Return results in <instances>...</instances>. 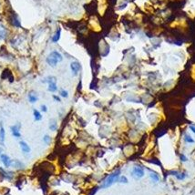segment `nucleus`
<instances>
[{"label": "nucleus", "mask_w": 195, "mask_h": 195, "mask_svg": "<svg viewBox=\"0 0 195 195\" xmlns=\"http://www.w3.org/2000/svg\"><path fill=\"white\" fill-rule=\"evenodd\" d=\"M120 174V170H117L114 172H112L111 174H110L107 178H105V180L102 182L100 188L101 189H107L109 187H110L112 184H114L116 182H118L119 177Z\"/></svg>", "instance_id": "1"}, {"label": "nucleus", "mask_w": 195, "mask_h": 195, "mask_svg": "<svg viewBox=\"0 0 195 195\" xmlns=\"http://www.w3.org/2000/svg\"><path fill=\"white\" fill-rule=\"evenodd\" d=\"M63 60V57L62 55L57 52V51H52L48 57H47L46 61L47 63L50 66V67H56L57 65V63L61 62Z\"/></svg>", "instance_id": "2"}, {"label": "nucleus", "mask_w": 195, "mask_h": 195, "mask_svg": "<svg viewBox=\"0 0 195 195\" xmlns=\"http://www.w3.org/2000/svg\"><path fill=\"white\" fill-rule=\"evenodd\" d=\"M145 172H144V169L142 166L141 165H135L132 169V172H131V175L133 178L139 180V179H141L143 176H144Z\"/></svg>", "instance_id": "3"}, {"label": "nucleus", "mask_w": 195, "mask_h": 195, "mask_svg": "<svg viewBox=\"0 0 195 195\" xmlns=\"http://www.w3.org/2000/svg\"><path fill=\"white\" fill-rule=\"evenodd\" d=\"M45 82H47L48 84V91L49 92H56L57 90V78L55 77H48Z\"/></svg>", "instance_id": "4"}, {"label": "nucleus", "mask_w": 195, "mask_h": 195, "mask_svg": "<svg viewBox=\"0 0 195 195\" xmlns=\"http://www.w3.org/2000/svg\"><path fill=\"white\" fill-rule=\"evenodd\" d=\"M70 69H71L73 75H74V76H77V75L78 74V72L80 71V69H81V66H80L79 62H78V61H73V62L70 64Z\"/></svg>", "instance_id": "5"}, {"label": "nucleus", "mask_w": 195, "mask_h": 195, "mask_svg": "<svg viewBox=\"0 0 195 195\" xmlns=\"http://www.w3.org/2000/svg\"><path fill=\"white\" fill-rule=\"evenodd\" d=\"M20 128L21 125L20 124H16L14 126H11L10 130L12 132V135L16 138H20L21 137V132H20Z\"/></svg>", "instance_id": "6"}, {"label": "nucleus", "mask_w": 195, "mask_h": 195, "mask_svg": "<svg viewBox=\"0 0 195 195\" xmlns=\"http://www.w3.org/2000/svg\"><path fill=\"white\" fill-rule=\"evenodd\" d=\"M0 160L2 162V163L5 165V167L8 168L12 165V160L9 158V156H7L6 154H1L0 155Z\"/></svg>", "instance_id": "7"}, {"label": "nucleus", "mask_w": 195, "mask_h": 195, "mask_svg": "<svg viewBox=\"0 0 195 195\" xmlns=\"http://www.w3.org/2000/svg\"><path fill=\"white\" fill-rule=\"evenodd\" d=\"M19 146H20V149H21L22 152L25 153V154H27V153H29L31 151V149H30L29 145L24 141H21L19 142Z\"/></svg>", "instance_id": "8"}, {"label": "nucleus", "mask_w": 195, "mask_h": 195, "mask_svg": "<svg viewBox=\"0 0 195 195\" xmlns=\"http://www.w3.org/2000/svg\"><path fill=\"white\" fill-rule=\"evenodd\" d=\"M170 174L174 175V176H175L178 180H180V181H183V180H184V179L187 177V174H186L185 172H176V171L171 172Z\"/></svg>", "instance_id": "9"}, {"label": "nucleus", "mask_w": 195, "mask_h": 195, "mask_svg": "<svg viewBox=\"0 0 195 195\" xmlns=\"http://www.w3.org/2000/svg\"><path fill=\"white\" fill-rule=\"evenodd\" d=\"M10 21H11V24L15 26H20V21L17 17V16L16 14H12L11 16H10Z\"/></svg>", "instance_id": "10"}, {"label": "nucleus", "mask_w": 195, "mask_h": 195, "mask_svg": "<svg viewBox=\"0 0 195 195\" xmlns=\"http://www.w3.org/2000/svg\"><path fill=\"white\" fill-rule=\"evenodd\" d=\"M5 140V129L1 123V125H0V144L1 145H4Z\"/></svg>", "instance_id": "11"}, {"label": "nucleus", "mask_w": 195, "mask_h": 195, "mask_svg": "<svg viewBox=\"0 0 195 195\" xmlns=\"http://www.w3.org/2000/svg\"><path fill=\"white\" fill-rule=\"evenodd\" d=\"M37 99H38L37 96L33 91L30 92V93L28 94V100H29L30 103H35V102L37 101Z\"/></svg>", "instance_id": "12"}, {"label": "nucleus", "mask_w": 195, "mask_h": 195, "mask_svg": "<svg viewBox=\"0 0 195 195\" xmlns=\"http://www.w3.org/2000/svg\"><path fill=\"white\" fill-rule=\"evenodd\" d=\"M60 34H61V29L58 28V29L57 30L56 34L52 37V41H53L54 43H56V42H57V41L59 40V38H60Z\"/></svg>", "instance_id": "13"}, {"label": "nucleus", "mask_w": 195, "mask_h": 195, "mask_svg": "<svg viewBox=\"0 0 195 195\" xmlns=\"http://www.w3.org/2000/svg\"><path fill=\"white\" fill-rule=\"evenodd\" d=\"M33 115H34V118H35V120H36V121H39V120H42V115H41V113H40L39 110H34Z\"/></svg>", "instance_id": "14"}, {"label": "nucleus", "mask_w": 195, "mask_h": 195, "mask_svg": "<svg viewBox=\"0 0 195 195\" xmlns=\"http://www.w3.org/2000/svg\"><path fill=\"white\" fill-rule=\"evenodd\" d=\"M150 177H151V179L152 180V182H154V183H158V182L160 181L159 175H158L156 172H151L150 173Z\"/></svg>", "instance_id": "15"}, {"label": "nucleus", "mask_w": 195, "mask_h": 195, "mask_svg": "<svg viewBox=\"0 0 195 195\" xmlns=\"http://www.w3.org/2000/svg\"><path fill=\"white\" fill-rule=\"evenodd\" d=\"M57 128V122L56 120H52L50 121V124H49V129L52 131H55Z\"/></svg>", "instance_id": "16"}, {"label": "nucleus", "mask_w": 195, "mask_h": 195, "mask_svg": "<svg viewBox=\"0 0 195 195\" xmlns=\"http://www.w3.org/2000/svg\"><path fill=\"white\" fill-rule=\"evenodd\" d=\"M184 140H185V141H186L187 143H193V142H194V140H193L189 134H185Z\"/></svg>", "instance_id": "17"}, {"label": "nucleus", "mask_w": 195, "mask_h": 195, "mask_svg": "<svg viewBox=\"0 0 195 195\" xmlns=\"http://www.w3.org/2000/svg\"><path fill=\"white\" fill-rule=\"evenodd\" d=\"M13 162H14V167H16V168H17V169H20V168L23 167V163H22L21 162L17 161V160L13 161Z\"/></svg>", "instance_id": "18"}, {"label": "nucleus", "mask_w": 195, "mask_h": 195, "mask_svg": "<svg viewBox=\"0 0 195 195\" xmlns=\"http://www.w3.org/2000/svg\"><path fill=\"white\" fill-rule=\"evenodd\" d=\"M43 141H44L46 144H49V143H50V141H51V138H50V136H49V135H45V136L43 137Z\"/></svg>", "instance_id": "19"}, {"label": "nucleus", "mask_w": 195, "mask_h": 195, "mask_svg": "<svg viewBox=\"0 0 195 195\" xmlns=\"http://www.w3.org/2000/svg\"><path fill=\"white\" fill-rule=\"evenodd\" d=\"M118 182L120 183H128V179L125 176H120V177H119Z\"/></svg>", "instance_id": "20"}, {"label": "nucleus", "mask_w": 195, "mask_h": 195, "mask_svg": "<svg viewBox=\"0 0 195 195\" xmlns=\"http://www.w3.org/2000/svg\"><path fill=\"white\" fill-rule=\"evenodd\" d=\"M59 94H60V96H61V97H63V98H68V91H67V90H65V89H61V90H60V92H59Z\"/></svg>", "instance_id": "21"}, {"label": "nucleus", "mask_w": 195, "mask_h": 195, "mask_svg": "<svg viewBox=\"0 0 195 195\" xmlns=\"http://www.w3.org/2000/svg\"><path fill=\"white\" fill-rule=\"evenodd\" d=\"M5 35H6L5 29L4 27H1V28H0V37H1V38H5Z\"/></svg>", "instance_id": "22"}, {"label": "nucleus", "mask_w": 195, "mask_h": 195, "mask_svg": "<svg viewBox=\"0 0 195 195\" xmlns=\"http://www.w3.org/2000/svg\"><path fill=\"white\" fill-rule=\"evenodd\" d=\"M40 110H41V111H42V112H47V106H46V105H41Z\"/></svg>", "instance_id": "23"}, {"label": "nucleus", "mask_w": 195, "mask_h": 195, "mask_svg": "<svg viewBox=\"0 0 195 195\" xmlns=\"http://www.w3.org/2000/svg\"><path fill=\"white\" fill-rule=\"evenodd\" d=\"M180 158H181V161H182V162H187V161H188L187 157H186L185 155H183V154H181V155H180Z\"/></svg>", "instance_id": "24"}, {"label": "nucleus", "mask_w": 195, "mask_h": 195, "mask_svg": "<svg viewBox=\"0 0 195 195\" xmlns=\"http://www.w3.org/2000/svg\"><path fill=\"white\" fill-rule=\"evenodd\" d=\"M150 162H151V163H155V164H159V165H161V163H160V162H159L158 160H151V161H150Z\"/></svg>", "instance_id": "25"}, {"label": "nucleus", "mask_w": 195, "mask_h": 195, "mask_svg": "<svg viewBox=\"0 0 195 195\" xmlns=\"http://www.w3.org/2000/svg\"><path fill=\"white\" fill-rule=\"evenodd\" d=\"M53 99H54L56 101H58V102H60V98H59V97H57V96L54 95V96H53Z\"/></svg>", "instance_id": "26"}, {"label": "nucleus", "mask_w": 195, "mask_h": 195, "mask_svg": "<svg viewBox=\"0 0 195 195\" xmlns=\"http://www.w3.org/2000/svg\"><path fill=\"white\" fill-rule=\"evenodd\" d=\"M190 129H191V131H193V132L195 134V126H193V125H192V126H190Z\"/></svg>", "instance_id": "27"}]
</instances>
